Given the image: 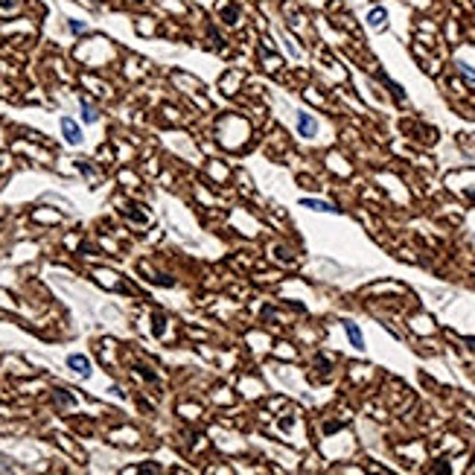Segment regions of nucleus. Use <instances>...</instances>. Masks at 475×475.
<instances>
[{"label":"nucleus","mask_w":475,"mask_h":475,"mask_svg":"<svg viewBox=\"0 0 475 475\" xmlns=\"http://www.w3.org/2000/svg\"><path fill=\"white\" fill-rule=\"evenodd\" d=\"M298 134H300V137H315V134H318V120H315L312 114L300 111V114H298Z\"/></svg>","instance_id":"f257e3e1"},{"label":"nucleus","mask_w":475,"mask_h":475,"mask_svg":"<svg viewBox=\"0 0 475 475\" xmlns=\"http://www.w3.org/2000/svg\"><path fill=\"white\" fill-rule=\"evenodd\" d=\"M368 26L376 29V32H382V29L388 26V12H385L382 6H373V9L368 12Z\"/></svg>","instance_id":"f03ea898"},{"label":"nucleus","mask_w":475,"mask_h":475,"mask_svg":"<svg viewBox=\"0 0 475 475\" xmlns=\"http://www.w3.org/2000/svg\"><path fill=\"white\" fill-rule=\"evenodd\" d=\"M61 131H64V137H67V143H79L82 140V131H79V125L70 120V117H61Z\"/></svg>","instance_id":"7ed1b4c3"},{"label":"nucleus","mask_w":475,"mask_h":475,"mask_svg":"<svg viewBox=\"0 0 475 475\" xmlns=\"http://www.w3.org/2000/svg\"><path fill=\"white\" fill-rule=\"evenodd\" d=\"M300 207H309V210H318V213H338L335 204L321 201V198H300Z\"/></svg>","instance_id":"20e7f679"},{"label":"nucleus","mask_w":475,"mask_h":475,"mask_svg":"<svg viewBox=\"0 0 475 475\" xmlns=\"http://www.w3.org/2000/svg\"><path fill=\"white\" fill-rule=\"evenodd\" d=\"M67 365H70L79 376H88V373H90V359H88V356L73 353V356H67Z\"/></svg>","instance_id":"39448f33"},{"label":"nucleus","mask_w":475,"mask_h":475,"mask_svg":"<svg viewBox=\"0 0 475 475\" xmlns=\"http://www.w3.org/2000/svg\"><path fill=\"white\" fill-rule=\"evenodd\" d=\"M219 15H222V20H225V23H230V26H233V23H239V15H242V12H239V6H236V3H225V6L219 9Z\"/></svg>","instance_id":"423d86ee"},{"label":"nucleus","mask_w":475,"mask_h":475,"mask_svg":"<svg viewBox=\"0 0 475 475\" xmlns=\"http://www.w3.org/2000/svg\"><path fill=\"white\" fill-rule=\"evenodd\" d=\"M344 330H347V338H350V344H353L356 350H365V338H362V330H359L356 324H344Z\"/></svg>","instance_id":"0eeeda50"},{"label":"nucleus","mask_w":475,"mask_h":475,"mask_svg":"<svg viewBox=\"0 0 475 475\" xmlns=\"http://www.w3.org/2000/svg\"><path fill=\"white\" fill-rule=\"evenodd\" d=\"M455 67H458V73H461V76H464L467 82H475V70L470 67V64H467V61H458Z\"/></svg>","instance_id":"6e6552de"},{"label":"nucleus","mask_w":475,"mask_h":475,"mask_svg":"<svg viewBox=\"0 0 475 475\" xmlns=\"http://www.w3.org/2000/svg\"><path fill=\"white\" fill-rule=\"evenodd\" d=\"M79 105H82V120H85V123H96V111H93V108H90L85 99H82Z\"/></svg>","instance_id":"1a4fd4ad"},{"label":"nucleus","mask_w":475,"mask_h":475,"mask_svg":"<svg viewBox=\"0 0 475 475\" xmlns=\"http://www.w3.org/2000/svg\"><path fill=\"white\" fill-rule=\"evenodd\" d=\"M55 400H58V403H61V405H73V397H70V394H67V391H61V388H58V391H55Z\"/></svg>","instance_id":"9d476101"},{"label":"nucleus","mask_w":475,"mask_h":475,"mask_svg":"<svg viewBox=\"0 0 475 475\" xmlns=\"http://www.w3.org/2000/svg\"><path fill=\"white\" fill-rule=\"evenodd\" d=\"M152 330H155V335H163V318L160 315L152 318Z\"/></svg>","instance_id":"9b49d317"},{"label":"nucleus","mask_w":475,"mask_h":475,"mask_svg":"<svg viewBox=\"0 0 475 475\" xmlns=\"http://www.w3.org/2000/svg\"><path fill=\"white\" fill-rule=\"evenodd\" d=\"M70 29H73V32H85V23H79V20H70Z\"/></svg>","instance_id":"f8f14e48"},{"label":"nucleus","mask_w":475,"mask_h":475,"mask_svg":"<svg viewBox=\"0 0 475 475\" xmlns=\"http://www.w3.org/2000/svg\"><path fill=\"white\" fill-rule=\"evenodd\" d=\"M18 6V0H0V9H15Z\"/></svg>","instance_id":"ddd939ff"},{"label":"nucleus","mask_w":475,"mask_h":475,"mask_svg":"<svg viewBox=\"0 0 475 475\" xmlns=\"http://www.w3.org/2000/svg\"><path fill=\"white\" fill-rule=\"evenodd\" d=\"M134 3H140V0H134Z\"/></svg>","instance_id":"4468645a"}]
</instances>
